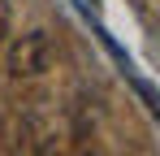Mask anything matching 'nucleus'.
I'll return each instance as SVG.
<instances>
[{"label":"nucleus","instance_id":"f257e3e1","mask_svg":"<svg viewBox=\"0 0 160 156\" xmlns=\"http://www.w3.org/2000/svg\"><path fill=\"white\" fill-rule=\"evenodd\" d=\"M56 65V39L48 30H26L18 35L4 52V70L9 78H43Z\"/></svg>","mask_w":160,"mask_h":156},{"label":"nucleus","instance_id":"f03ea898","mask_svg":"<svg viewBox=\"0 0 160 156\" xmlns=\"http://www.w3.org/2000/svg\"><path fill=\"white\" fill-rule=\"evenodd\" d=\"M9 35V0H0V39Z\"/></svg>","mask_w":160,"mask_h":156},{"label":"nucleus","instance_id":"7ed1b4c3","mask_svg":"<svg viewBox=\"0 0 160 156\" xmlns=\"http://www.w3.org/2000/svg\"><path fill=\"white\" fill-rule=\"evenodd\" d=\"M0 139H4V126H0Z\"/></svg>","mask_w":160,"mask_h":156}]
</instances>
